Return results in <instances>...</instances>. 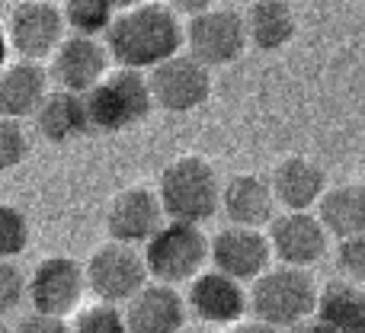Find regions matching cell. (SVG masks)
<instances>
[{
    "instance_id": "1",
    "label": "cell",
    "mask_w": 365,
    "mask_h": 333,
    "mask_svg": "<svg viewBox=\"0 0 365 333\" xmlns=\"http://www.w3.org/2000/svg\"><path fill=\"white\" fill-rule=\"evenodd\" d=\"M186 29L167 4H135L119 13L106 32V48L119 68L154 71L180 55Z\"/></svg>"
},
{
    "instance_id": "2",
    "label": "cell",
    "mask_w": 365,
    "mask_h": 333,
    "mask_svg": "<svg viewBox=\"0 0 365 333\" xmlns=\"http://www.w3.org/2000/svg\"><path fill=\"white\" fill-rule=\"evenodd\" d=\"M158 195L164 202V212L170 221H186V225H202L221 208L225 199V183L218 170L205 158H186L170 160L160 170Z\"/></svg>"
},
{
    "instance_id": "3",
    "label": "cell",
    "mask_w": 365,
    "mask_h": 333,
    "mask_svg": "<svg viewBox=\"0 0 365 333\" xmlns=\"http://www.w3.org/2000/svg\"><path fill=\"white\" fill-rule=\"evenodd\" d=\"M317 302H321V289L308 270L272 266L266 276H259L250 285L253 321L272 330H289L295 324L317 317Z\"/></svg>"
},
{
    "instance_id": "4",
    "label": "cell",
    "mask_w": 365,
    "mask_h": 333,
    "mask_svg": "<svg viewBox=\"0 0 365 333\" xmlns=\"http://www.w3.org/2000/svg\"><path fill=\"white\" fill-rule=\"evenodd\" d=\"M83 100H87L90 128L93 132H109V135L141 125L151 116V109L158 106L151 90V77L145 71H128V68L113 71Z\"/></svg>"
},
{
    "instance_id": "5",
    "label": "cell",
    "mask_w": 365,
    "mask_h": 333,
    "mask_svg": "<svg viewBox=\"0 0 365 333\" xmlns=\"http://www.w3.org/2000/svg\"><path fill=\"white\" fill-rule=\"evenodd\" d=\"M145 260L151 279L177 289L182 282H195L205 272V263H212V240L202 234L199 225L167 221L145 247Z\"/></svg>"
},
{
    "instance_id": "6",
    "label": "cell",
    "mask_w": 365,
    "mask_h": 333,
    "mask_svg": "<svg viewBox=\"0 0 365 333\" xmlns=\"http://www.w3.org/2000/svg\"><path fill=\"white\" fill-rule=\"evenodd\" d=\"M247 45H250L247 13H240L237 6H205L186 26L189 55L205 68H221V64L237 61L247 51Z\"/></svg>"
},
{
    "instance_id": "7",
    "label": "cell",
    "mask_w": 365,
    "mask_h": 333,
    "mask_svg": "<svg viewBox=\"0 0 365 333\" xmlns=\"http://www.w3.org/2000/svg\"><path fill=\"white\" fill-rule=\"evenodd\" d=\"M148 260L128 244H103L87 260V285L103 304H128L141 289H148Z\"/></svg>"
},
{
    "instance_id": "8",
    "label": "cell",
    "mask_w": 365,
    "mask_h": 333,
    "mask_svg": "<svg viewBox=\"0 0 365 333\" xmlns=\"http://www.w3.org/2000/svg\"><path fill=\"white\" fill-rule=\"evenodd\" d=\"M64 29H68V16L64 6L48 4V0H26L16 4L6 19V39L16 48L19 61H42V58H55L58 48L64 45Z\"/></svg>"
},
{
    "instance_id": "9",
    "label": "cell",
    "mask_w": 365,
    "mask_h": 333,
    "mask_svg": "<svg viewBox=\"0 0 365 333\" xmlns=\"http://www.w3.org/2000/svg\"><path fill=\"white\" fill-rule=\"evenodd\" d=\"M87 289V266L74 257H48L29 272V304L45 317L74 314Z\"/></svg>"
},
{
    "instance_id": "10",
    "label": "cell",
    "mask_w": 365,
    "mask_h": 333,
    "mask_svg": "<svg viewBox=\"0 0 365 333\" xmlns=\"http://www.w3.org/2000/svg\"><path fill=\"white\" fill-rule=\"evenodd\" d=\"M167 212L158 189L148 186H128L113 195L106 208V231L115 244H151L154 234L167 225Z\"/></svg>"
},
{
    "instance_id": "11",
    "label": "cell",
    "mask_w": 365,
    "mask_h": 333,
    "mask_svg": "<svg viewBox=\"0 0 365 333\" xmlns=\"http://www.w3.org/2000/svg\"><path fill=\"white\" fill-rule=\"evenodd\" d=\"M272 244L269 234L253 227H221L212 237V266L237 282H257L272 270Z\"/></svg>"
},
{
    "instance_id": "12",
    "label": "cell",
    "mask_w": 365,
    "mask_h": 333,
    "mask_svg": "<svg viewBox=\"0 0 365 333\" xmlns=\"http://www.w3.org/2000/svg\"><path fill=\"white\" fill-rule=\"evenodd\" d=\"M148 77H151L154 103L167 113H192V109L205 106L212 96V74L189 51L154 68Z\"/></svg>"
},
{
    "instance_id": "13",
    "label": "cell",
    "mask_w": 365,
    "mask_h": 333,
    "mask_svg": "<svg viewBox=\"0 0 365 333\" xmlns=\"http://www.w3.org/2000/svg\"><path fill=\"white\" fill-rule=\"evenodd\" d=\"M269 244L282 266L311 270L327 253L330 231L314 212H285L269 225Z\"/></svg>"
},
{
    "instance_id": "14",
    "label": "cell",
    "mask_w": 365,
    "mask_h": 333,
    "mask_svg": "<svg viewBox=\"0 0 365 333\" xmlns=\"http://www.w3.org/2000/svg\"><path fill=\"white\" fill-rule=\"evenodd\" d=\"M109 61H113V55H109L106 42L71 32V36L64 39V45L58 48V55L51 58V74H55V81H58V90L87 96L113 74Z\"/></svg>"
},
{
    "instance_id": "15",
    "label": "cell",
    "mask_w": 365,
    "mask_h": 333,
    "mask_svg": "<svg viewBox=\"0 0 365 333\" xmlns=\"http://www.w3.org/2000/svg\"><path fill=\"white\" fill-rule=\"evenodd\" d=\"M189 311L202 317L205 324H218V327H237L244 324V314L250 311V292L244 282L225 276L218 270L202 272L195 282H189Z\"/></svg>"
},
{
    "instance_id": "16",
    "label": "cell",
    "mask_w": 365,
    "mask_h": 333,
    "mask_svg": "<svg viewBox=\"0 0 365 333\" xmlns=\"http://www.w3.org/2000/svg\"><path fill=\"white\" fill-rule=\"evenodd\" d=\"M186 314L189 302L164 282H151L125 304V321L132 333H180Z\"/></svg>"
},
{
    "instance_id": "17",
    "label": "cell",
    "mask_w": 365,
    "mask_h": 333,
    "mask_svg": "<svg viewBox=\"0 0 365 333\" xmlns=\"http://www.w3.org/2000/svg\"><path fill=\"white\" fill-rule=\"evenodd\" d=\"M276 193H272V180H263L257 173H240L225 183V208L227 221L234 227H253L259 231L263 225L276 221Z\"/></svg>"
},
{
    "instance_id": "18",
    "label": "cell",
    "mask_w": 365,
    "mask_h": 333,
    "mask_svg": "<svg viewBox=\"0 0 365 333\" xmlns=\"http://www.w3.org/2000/svg\"><path fill=\"white\" fill-rule=\"evenodd\" d=\"M272 193L289 212H311L327 195V173L311 158H285L272 170Z\"/></svg>"
},
{
    "instance_id": "19",
    "label": "cell",
    "mask_w": 365,
    "mask_h": 333,
    "mask_svg": "<svg viewBox=\"0 0 365 333\" xmlns=\"http://www.w3.org/2000/svg\"><path fill=\"white\" fill-rule=\"evenodd\" d=\"M51 96L48 90V74L42 64L36 61H13L0 74V109L4 119H36L38 109L45 106V100Z\"/></svg>"
},
{
    "instance_id": "20",
    "label": "cell",
    "mask_w": 365,
    "mask_h": 333,
    "mask_svg": "<svg viewBox=\"0 0 365 333\" xmlns=\"http://www.w3.org/2000/svg\"><path fill=\"white\" fill-rule=\"evenodd\" d=\"M36 128L51 145H68V141L93 132L90 128L87 100L77 93H68V90H51V96L36 116Z\"/></svg>"
},
{
    "instance_id": "21",
    "label": "cell",
    "mask_w": 365,
    "mask_h": 333,
    "mask_svg": "<svg viewBox=\"0 0 365 333\" xmlns=\"http://www.w3.org/2000/svg\"><path fill=\"white\" fill-rule=\"evenodd\" d=\"M317 215L336 240L365 237V183L330 186L324 202L317 205Z\"/></svg>"
},
{
    "instance_id": "22",
    "label": "cell",
    "mask_w": 365,
    "mask_h": 333,
    "mask_svg": "<svg viewBox=\"0 0 365 333\" xmlns=\"http://www.w3.org/2000/svg\"><path fill=\"white\" fill-rule=\"evenodd\" d=\"M317 317L334 333H365V285L334 279L321 289Z\"/></svg>"
},
{
    "instance_id": "23",
    "label": "cell",
    "mask_w": 365,
    "mask_h": 333,
    "mask_svg": "<svg viewBox=\"0 0 365 333\" xmlns=\"http://www.w3.org/2000/svg\"><path fill=\"white\" fill-rule=\"evenodd\" d=\"M298 19L285 0H257L247 10V32L250 45L259 51H279L295 39Z\"/></svg>"
},
{
    "instance_id": "24",
    "label": "cell",
    "mask_w": 365,
    "mask_h": 333,
    "mask_svg": "<svg viewBox=\"0 0 365 333\" xmlns=\"http://www.w3.org/2000/svg\"><path fill=\"white\" fill-rule=\"evenodd\" d=\"M119 6L109 4V0H71L64 4V16H68V26L74 29V36H106L113 29V23L119 19Z\"/></svg>"
},
{
    "instance_id": "25",
    "label": "cell",
    "mask_w": 365,
    "mask_h": 333,
    "mask_svg": "<svg viewBox=\"0 0 365 333\" xmlns=\"http://www.w3.org/2000/svg\"><path fill=\"white\" fill-rule=\"evenodd\" d=\"M74 333H132L125 321V311L119 304H90V308L77 311L74 317Z\"/></svg>"
},
{
    "instance_id": "26",
    "label": "cell",
    "mask_w": 365,
    "mask_h": 333,
    "mask_svg": "<svg viewBox=\"0 0 365 333\" xmlns=\"http://www.w3.org/2000/svg\"><path fill=\"white\" fill-rule=\"evenodd\" d=\"M26 247H29V218L23 215V208L6 202L0 208V253L4 260H16Z\"/></svg>"
},
{
    "instance_id": "27",
    "label": "cell",
    "mask_w": 365,
    "mask_h": 333,
    "mask_svg": "<svg viewBox=\"0 0 365 333\" xmlns=\"http://www.w3.org/2000/svg\"><path fill=\"white\" fill-rule=\"evenodd\" d=\"M29 151H32V145H29V135H26L23 122H16V119L0 122V167L13 170L29 158Z\"/></svg>"
},
{
    "instance_id": "28",
    "label": "cell",
    "mask_w": 365,
    "mask_h": 333,
    "mask_svg": "<svg viewBox=\"0 0 365 333\" xmlns=\"http://www.w3.org/2000/svg\"><path fill=\"white\" fill-rule=\"evenodd\" d=\"M23 302H29V276L16 266V260H4L0 263V308L4 314H10Z\"/></svg>"
},
{
    "instance_id": "29",
    "label": "cell",
    "mask_w": 365,
    "mask_h": 333,
    "mask_svg": "<svg viewBox=\"0 0 365 333\" xmlns=\"http://www.w3.org/2000/svg\"><path fill=\"white\" fill-rule=\"evenodd\" d=\"M336 270L343 272V279L356 285H365V237L340 240L336 244Z\"/></svg>"
},
{
    "instance_id": "30",
    "label": "cell",
    "mask_w": 365,
    "mask_h": 333,
    "mask_svg": "<svg viewBox=\"0 0 365 333\" xmlns=\"http://www.w3.org/2000/svg\"><path fill=\"white\" fill-rule=\"evenodd\" d=\"M13 333H74L71 324H64L61 317H45V314H26L23 321L13 327Z\"/></svg>"
},
{
    "instance_id": "31",
    "label": "cell",
    "mask_w": 365,
    "mask_h": 333,
    "mask_svg": "<svg viewBox=\"0 0 365 333\" xmlns=\"http://www.w3.org/2000/svg\"><path fill=\"white\" fill-rule=\"evenodd\" d=\"M282 333H334V330H330L321 317H311V321H302V324H295V327H289Z\"/></svg>"
},
{
    "instance_id": "32",
    "label": "cell",
    "mask_w": 365,
    "mask_h": 333,
    "mask_svg": "<svg viewBox=\"0 0 365 333\" xmlns=\"http://www.w3.org/2000/svg\"><path fill=\"white\" fill-rule=\"evenodd\" d=\"M227 333H279V330L266 327V324H259V321H244V324H237V327H231Z\"/></svg>"
}]
</instances>
